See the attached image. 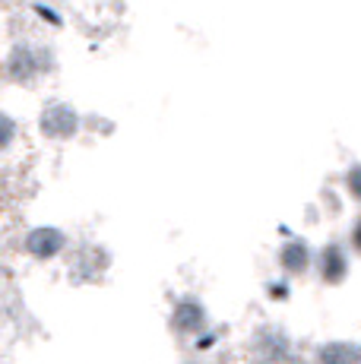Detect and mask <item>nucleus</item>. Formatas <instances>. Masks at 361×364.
<instances>
[{
  "label": "nucleus",
  "instance_id": "obj_6",
  "mask_svg": "<svg viewBox=\"0 0 361 364\" xmlns=\"http://www.w3.org/2000/svg\"><path fill=\"white\" fill-rule=\"evenodd\" d=\"M36 70H38V67H36V58H32L29 48H19V51H13V58H10V73L16 76V80H29Z\"/></svg>",
  "mask_w": 361,
  "mask_h": 364
},
{
  "label": "nucleus",
  "instance_id": "obj_5",
  "mask_svg": "<svg viewBox=\"0 0 361 364\" xmlns=\"http://www.w3.org/2000/svg\"><path fill=\"white\" fill-rule=\"evenodd\" d=\"M358 352L352 346H343V342H333V346L320 348V364H355Z\"/></svg>",
  "mask_w": 361,
  "mask_h": 364
},
{
  "label": "nucleus",
  "instance_id": "obj_4",
  "mask_svg": "<svg viewBox=\"0 0 361 364\" xmlns=\"http://www.w3.org/2000/svg\"><path fill=\"white\" fill-rule=\"evenodd\" d=\"M345 276V257L339 247H326L323 250V279L326 282H339Z\"/></svg>",
  "mask_w": 361,
  "mask_h": 364
},
{
  "label": "nucleus",
  "instance_id": "obj_2",
  "mask_svg": "<svg viewBox=\"0 0 361 364\" xmlns=\"http://www.w3.org/2000/svg\"><path fill=\"white\" fill-rule=\"evenodd\" d=\"M26 247L36 257H54L58 250H64V235L58 228H36L29 235V241H26Z\"/></svg>",
  "mask_w": 361,
  "mask_h": 364
},
{
  "label": "nucleus",
  "instance_id": "obj_10",
  "mask_svg": "<svg viewBox=\"0 0 361 364\" xmlns=\"http://www.w3.org/2000/svg\"><path fill=\"white\" fill-rule=\"evenodd\" d=\"M352 241H355V247L361 250V222H358V228H355V232H352Z\"/></svg>",
  "mask_w": 361,
  "mask_h": 364
},
{
  "label": "nucleus",
  "instance_id": "obj_8",
  "mask_svg": "<svg viewBox=\"0 0 361 364\" xmlns=\"http://www.w3.org/2000/svg\"><path fill=\"white\" fill-rule=\"evenodd\" d=\"M13 130H16V127H13V121H10V117H6V114H0V149H4V146L13 139Z\"/></svg>",
  "mask_w": 361,
  "mask_h": 364
},
{
  "label": "nucleus",
  "instance_id": "obj_3",
  "mask_svg": "<svg viewBox=\"0 0 361 364\" xmlns=\"http://www.w3.org/2000/svg\"><path fill=\"white\" fill-rule=\"evenodd\" d=\"M203 323V307L197 301H180L175 307V330L178 333H193Z\"/></svg>",
  "mask_w": 361,
  "mask_h": 364
},
{
  "label": "nucleus",
  "instance_id": "obj_9",
  "mask_svg": "<svg viewBox=\"0 0 361 364\" xmlns=\"http://www.w3.org/2000/svg\"><path fill=\"white\" fill-rule=\"evenodd\" d=\"M345 184H349V191H352V193H355V197L361 200V165L352 168V171H349V178H345Z\"/></svg>",
  "mask_w": 361,
  "mask_h": 364
},
{
  "label": "nucleus",
  "instance_id": "obj_7",
  "mask_svg": "<svg viewBox=\"0 0 361 364\" xmlns=\"http://www.w3.org/2000/svg\"><path fill=\"white\" fill-rule=\"evenodd\" d=\"M308 247H304V244H289L286 250H282V266H286L289 272H304L308 269Z\"/></svg>",
  "mask_w": 361,
  "mask_h": 364
},
{
  "label": "nucleus",
  "instance_id": "obj_1",
  "mask_svg": "<svg viewBox=\"0 0 361 364\" xmlns=\"http://www.w3.org/2000/svg\"><path fill=\"white\" fill-rule=\"evenodd\" d=\"M76 111L70 105H51V108L41 114V130L54 139H64V136H73L76 133Z\"/></svg>",
  "mask_w": 361,
  "mask_h": 364
}]
</instances>
